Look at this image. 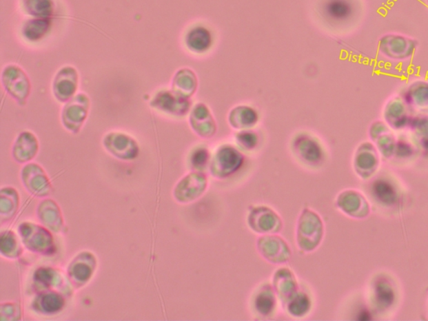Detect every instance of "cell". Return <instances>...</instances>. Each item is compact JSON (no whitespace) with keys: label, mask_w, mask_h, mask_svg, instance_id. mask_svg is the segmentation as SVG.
Masks as SVG:
<instances>
[{"label":"cell","mask_w":428,"mask_h":321,"mask_svg":"<svg viewBox=\"0 0 428 321\" xmlns=\"http://www.w3.org/2000/svg\"><path fill=\"white\" fill-rule=\"evenodd\" d=\"M49 23L45 21L29 22L23 26L22 37L27 41L37 42L45 37L49 30Z\"/></svg>","instance_id":"obj_21"},{"label":"cell","mask_w":428,"mask_h":321,"mask_svg":"<svg viewBox=\"0 0 428 321\" xmlns=\"http://www.w3.org/2000/svg\"><path fill=\"white\" fill-rule=\"evenodd\" d=\"M313 307L314 300L312 293L301 284L299 291L281 308L290 317L302 319L312 313Z\"/></svg>","instance_id":"obj_16"},{"label":"cell","mask_w":428,"mask_h":321,"mask_svg":"<svg viewBox=\"0 0 428 321\" xmlns=\"http://www.w3.org/2000/svg\"><path fill=\"white\" fill-rule=\"evenodd\" d=\"M323 219L316 211L305 207L298 217L296 227V242L300 251L305 253L315 252L324 240Z\"/></svg>","instance_id":"obj_2"},{"label":"cell","mask_w":428,"mask_h":321,"mask_svg":"<svg viewBox=\"0 0 428 321\" xmlns=\"http://www.w3.org/2000/svg\"><path fill=\"white\" fill-rule=\"evenodd\" d=\"M270 283L276 293L281 307L299 291L301 287L296 273L285 266H281L274 272Z\"/></svg>","instance_id":"obj_12"},{"label":"cell","mask_w":428,"mask_h":321,"mask_svg":"<svg viewBox=\"0 0 428 321\" xmlns=\"http://www.w3.org/2000/svg\"><path fill=\"white\" fill-rule=\"evenodd\" d=\"M90 99L85 93H77L64 105L61 112L62 123L66 128L77 132L88 118Z\"/></svg>","instance_id":"obj_9"},{"label":"cell","mask_w":428,"mask_h":321,"mask_svg":"<svg viewBox=\"0 0 428 321\" xmlns=\"http://www.w3.org/2000/svg\"><path fill=\"white\" fill-rule=\"evenodd\" d=\"M79 73L74 66L66 65L58 70L52 83L53 95L60 103H66L77 95Z\"/></svg>","instance_id":"obj_10"},{"label":"cell","mask_w":428,"mask_h":321,"mask_svg":"<svg viewBox=\"0 0 428 321\" xmlns=\"http://www.w3.org/2000/svg\"><path fill=\"white\" fill-rule=\"evenodd\" d=\"M246 225L251 232L258 236L280 234L284 229V221L281 215L272 207L265 205L249 206Z\"/></svg>","instance_id":"obj_4"},{"label":"cell","mask_w":428,"mask_h":321,"mask_svg":"<svg viewBox=\"0 0 428 321\" xmlns=\"http://www.w3.org/2000/svg\"><path fill=\"white\" fill-rule=\"evenodd\" d=\"M198 77L194 70L183 68L176 72L172 81V89L186 97L191 98L197 92Z\"/></svg>","instance_id":"obj_17"},{"label":"cell","mask_w":428,"mask_h":321,"mask_svg":"<svg viewBox=\"0 0 428 321\" xmlns=\"http://www.w3.org/2000/svg\"><path fill=\"white\" fill-rule=\"evenodd\" d=\"M259 113L250 105H239L231 110L227 121L230 126L236 131L249 130L257 126Z\"/></svg>","instance_id":"obj_15"},{"label":"cell","mask_w":428,"mask_h":321,"mask_svg":"<svg viewBox=\"0 0 428 321\" xmlns=\"http://www.w3.org/2000/svg\"><path fill=\"white\" fill-rule=\"evenodd\" d=\"M1 80L3 88L19 104H26L30 94L29 77L17 65H8L2 70Z\"/></svg>","instance_id":"obj_8"},{"label":"cell","mask_w":428,"mask_h":321,"mask_svg":"<svg viewBox=\"0 0 428 321\" xmlns=\"http://www.w3.org/2000/svg\"><path fill=\"white\" fill-rule=\"evenodd\" d=\"M290 151L297 163L309 170L320 169L327 158L324 144L308 132H300L293 136Z\"/></svg>","instance_id":"obj_1"},{"label":"cell","mask_w":428,"mask_h":321,"mask_svg":"<svg viewBox=\"0 0 428 321\" xmlns=\"http://www.w3.org/2000/svg\"><path fill=\"white\" fill-rule=\"evenodd\" d=\"M211 156L212 152L209 148L204 145H199L192 149L188 162L192 170L206 172L207 170L209 172Z\"/></svg>","instance_id":"obj_20"},{"label":"cell","mask_w":428,"mask_h":321,"mask_svg":"<svg viewBox=\"0 0 428 321\" xmlns=\"http://www.w3.org/2000/svg\"><path fill=\"white\" fill-rule=\"evenodd\" d=\"M150 105L163 114L184 117L190 114L192 103L191 98L181 95L171 89L156 92L150 101Z\"/></svg>","instance_id":"obj_6"},{"label":"cell","mask_w":428,"mask_h":321,"mask_svg":"<svg viewBox=\"0 0 428 321\" xmlns=\"http://www.w3.org/2000/svg\"><path fill=\"white\" fill-rule=\"evenodd\" d=\"M190 124L192 131L204 139L214 138L217 133V123L210 109L204 103H198L192 107Z\"/></svg>","instance_id":"obj_13"},{"label":"cell","mask_w":428,"mask_h":321,"mask_svg":"<svg viewBox=\"0 0 428 321\" xmlns=\"http://www.w3.org/2000/svg\"><path fill=\"white\" fill-rule=\"evenodd\" d=\"M256 249L259 256L271 265H284L292 260V250L278 234L258 236Z\"/></svg>","instance_id":"obj_5"},{"label":"cell","mask_w":428,"mask_h":321,"mask_svg":"<svg viewBox=\"0 0 428 321\" xmlns=\"http://www.w3.org/2000/svg\"><path fill=\"white\" fill-rule=\"evenodd\" d=\"M278 307H281L280 300L270 282L258 285L250 296V311L258 319L272 318Z\"/></svg>","instance_id":"obj_7"},{"label":"cell","mask_w":428,"mask_h":321,"mask_svg":"<svg viewBox=\"0 0 428 321\" xmlns=\"http://www.w3.org/2000/svg\"><path fill=\"white\" fill-rule=\"evenodd\" d=\"M351 13V6L347 0H327L322 8V14L329 23L345 21Z\"/></svg>","instance_id":"obj_18"},{"label":"cell","mask_w":428,"mask_h":321,"mask_svg":"<svg viewBox=\"0 0 428 321\" xmlns=\"http://www.w3.org/2000/svg\"><path fill=\"white\" fill-rule=\"evenodd\" d=\"M209 184L206 172L192 171L181 181L176 194L182 203L195 202L206 193Z\"/></svg>","instance_id":"obj_11"},{"label":"cell","mask_w":428,"mask_h":321,"mask_svg":"<svg viewBox=\"0 0 428 321\" xmlns=\"http://www.w3.org/2000/svg\"><path fill=\"white\" fill-rule=\"evenodd\" d=\"M245 154L234 144L219 145L212 154L209 174L219 181L237 175L245 165Z\"/></svg>","instance_id":"obj_3"},{"label":"cell","mask_w":428,"mask_h":321,"mask_svg":"<svg viewBox=\"0 0 428 321\" xmlns=\"http://www.w3.org/2000/svg\"><path fill=\"white\" fill-rule=\"evenodd\" d=\"M235 146L243 154H249L258 149L261 143V136L254 129L238 131L234 136Z\"/></svg>","instance_id":"obj_19"},{"label":"cell","mask_w":428,"mask_h":321,"mask_svg":"<svg viewBox=\"0 0 428 321\" xmlns=\"http://www.w3.org/2000/svg\"><path fill=\"white\" fill-rule=\"evenodd\" d=\"M214 37L207 27L198 25L192 26L184 35V45L188 52L202 56L213 48Z\"/></svg>","instance_id":"obj_14"}]
</instances>
